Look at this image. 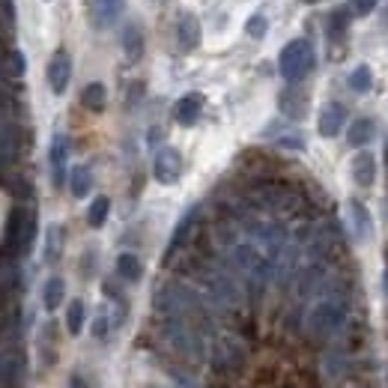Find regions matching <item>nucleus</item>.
I'll return each instance as SVG.
<instances>
[{"label": "nucleus", "mask_w": 388, "mask_h": 388, "mask_svg": "<svg viewBox=\"0 0 388 388\" xmlns=\"http://www.w3.org/2000/svg\"><path fill=\"white\" fill-rule=\"evenodd\" d=\"M346 320H349L346 296H323L320 302L308 311L305 332H308L311 341H317V344H329L332 337H337V334L344 332Z\"/></svg>", "instance_id": "f257e3e1"}, {"label": "nucleus", "mask_w": 388, "mask_h": 388, "mask_svg": "<svg viewBox=\"0 0 388 388\" xmlns=\"http://www.w3.org/2000/svg\"><path fill=\"white\" fill-rule=\"evenodd\" d=\"M314 63H317V54H314V45H311V39L287 42L281 48V54H278V72H281V78L290 81V84L305 81L308 75H311V69H314Z\"/></svg>", "instance_id": "f03ea898"}, {"label": "nucleus", "mask_w": 388, "mask_h": 388, "mask_svg": "<svg viewBox=\"0 0 388 388\" xmlns=\"http://www.w3.org/2000/svg\"><path fill=\"white\" fill-rule=\"evenodd\" d=\"M153 177L161 185L180 182V177H182V156H180V149H173V146H161L158 149L156 158H153Z\"/></svg>", "instance_id": "7ed1b4c3"}, {"label": "nucleus", "mask_w": 388, "mask_h": 388, "mask_svg": "<svg viewBox=\"0 0 388 388\" xmlns=\"http://www.w3.org/2000/svg\"><path fill=\"white\" fill-rule=\"evenodd\" d=\"M242 361H245V349L239 341H233V337H224V341L212 346V368H215V373H230L239 368Z\"/></svg>", "instance_id": "20e7f679"}, {"label": "nucleus", "mask_w": 388, "mask_h": 388, "mask_svg": "<svg viewBox=\"0 0 388 388\" xmlns=\"http://www.w3.org/2000/svg\"><path fill=\"white\" fill-rule=\"evenodd\" d=\"M123 12H126V4H123V0H90V24L96 30L114 27Z\"/></svg>", "instance_id": "39448f33"}, {"label": "nucleus", "mask_w": 388, "mask_h": 388, "mask_svg": "<svg viewBox=\"0 0 388 388\" xmlns=\"http://www.w3.org/2000/svg\"><path fill=\"white\" fill-rule=\"evenodd\" d=\"M69 81H72V57L66 51H57L51 63H48V87H51L54 96H63Z\"/></svg>", "instance_id": "423d86ee"}, {"label": "nucleus", "mask_w": 388, "mask_h": 388, "mask_svg": "<svg viewBox=\"0 0 388 388\" xmlns=\"http://www.w3.org/2000/svg\"><path fill=\"white\" fill-rule=\"evenodd\" d=\"M24 373H27V358H24L18 349L0 356V382L6 388H21Z\"/></svg>", "instance_id": "0eeeda50"}, {"label": "nucleus", "mask_w": 388, "mask_h": 388, "mask_svg": "<svg viewBox=\"0 0 388 388\" xmlns=\"http://www.w3.org/2000/svg\"><path fill=\"white\" fill-rule=\"evenodd\" d=\"M66 161H69V137L54 134V141H51V182H54V189H63L69 182Z\"/></svg>", "instance_id": "6e6552de"}, {"label": "nucleus", "mask_w": 388, "mask_h": 388, "mask_svg": "<svg viewBox=\"0 0 388 388\" xmlns=\"http://www.w3.org/2000/svg\"><path fill=\"white\" fill-rule=\"evenodd\" d=\"M18 141H21L18 123L12 120V117L6 114V111H0V161L15 158V153H18Z\"/></svg>", "instance_id": "1a4fd4ad"}, {"label": "nucleus", "mask_w": 388, "mask_h": 388, "mask_svg": "<svg viewBox=\"0 0 388 388\" xmlns=\"http://www.w3.org/2000/svg\"><path fill=\"white\" fill-rule=\"evenodd\" d=\"M344 123H346V108H344L341 102H329V105L320 111L317 129H320L323 137H334V134H341Z\"/></svg>", "instance_id": "9d476101"}, {"label": "nucleus", "mask_w": 388, "mask_h": 388, "mask_svg": "<svg viewBox=\"0 0 388 388\" xmlns=\"http://www.w3.org/2000/svg\"><path fill=\"white\" fill-rule=\"evenodd\" d=\"M278 105H281V114L284 117L302 120L308 114V93L299 90V87H287V90L281 93V99H278Z\"/></svg>", "instance_id": "9b49d317"}, {"label": "nucleus", "mask_w": 388, "mask_h": 388, "mask_svg": "<svg viewBox=\"0 0 388 388\" xmlns=\"http://www.w3.org/2000/svg\"><path fill=\"white\" fill-rule=\"evenodd\" d=\"M346 212H349V224H353V236L358 242H365L370 236V230H373V218H370L368 206L361 204V200H349Z\"/></svg>", "instance_id": "f8f14e48"}, {"label": "nucleus", "mask_w": 388, "mask_h": 388, "mask_svg": "<svg viewBox=\"0 0 388 388\" xmlns=\"http://www.w3.org/2000/svg\"><path fill=\"white\" fill-rule=\"evenodd\" d=\"M200 111H204V96L200 93H185L177 108H173V117H177L180 126H194L200 120Z\"/></svg>", "instance_id": "ddd939ff"}, {"label": "nucleus", "mask_w": 388, "mask_h": 388, "mask_svg": "<svg viewBox=\"0 0 388 388\" xmlns=\"http://www.w3.org/2000/svg\"><path fill=\"white\" fill-rule=\"evenodd\" d=\"M349 173H353L356 185H361V189H370V185L377 182V158H373L370 153H358L353 158V165H349Z\"/></svg>", "instance_id": "4468645a"}, {"label": "nucleus", "mask_w": 388, "mask_h": 388, "mask_svg": "<svg viewBox=\"0 0 388 388\" xmlns=\"http://www.w3.org/2000/svg\"><path fill=\"white\" fill-rule=\"evenodd\" d=\"M177 42L182 51H192V48L200 45V21L197 15H192V12H185V15L177 21Z\"/></svg>", "instance_id": "2eb2a0df"}, {"label": "nucleus", "mask_w": 388, "mask_h": 388, "mask_svg": "<svg viewBox=\"0 0 388 388\" xmlns=\"http://www.w3.org/2000/svg\"><path fill=\"white\" fill-rule=\"evenodd\" d=\"M373 137H377V123H373L370 117L353 120V126H349V132H346L349 146H365V144L373 141Z\"/></svg>", "instance_id": "dca6fc26"}, {"label": "nucleus", "mask_w": 388, "mask_h": 388, "mask_svg": "<svg viewBox=\"0 0 388 388\" xmlns=\"http://www.w3.org/2000/svg\"><path fill=\"white\" fill-rule=\"evenodd\" d=\"M117 275H120L123 281L137 284V281L144 278V263H141V257L132 254V251H123V254L117 257Z\"/></svg>", "instance_id": "f3484780"}, {"label": "nucleus", "mask_w": 388, "mask_h": 388, "mask_svg": "<svg viewBox=\"0 0 388 388\" xmlns=\"http://www.w3.org/2000/svg\"><path fill=\"white\" fill-rule=\"evenodd\" d=\"M123 51H126V57L132 60H141L144 54V30L137 27V24H129L126 30H123Z\"/></svg>", "instance_id": "a211bd4d"}, {"label": "nucleus", "mask_w": 388, "mask_h": 388, "mask_svg": "<svg viewBox=\"0 0 388 388\" xmlns=\"http://www.w3.org/2000/svg\"><path fill=\"white\" fill-rule=\"evenodd\" d=\"M69 189H72L75 197H87V194H90V189H93V170H90V165H78L69 173Z\"/></svg>", "instance_id": "6ab92c4d"}, {"label": "nucleus", "mask_w": 388, "mask_h": 388, "mask_svg": "<svg viewBox=\"0 0 388 388\" xmlns=\"http://www.w3.org/2000/svg\"><path fill=\"white\" fill-rule=\"evenodd\" d=\"M197 215H200V206H192L185 215L180 218V224H177V230H173V239H170V248H168V254H173L177 248L189 239V233H192V227H194V221H197Z\"/></svg>", "instance_id": "aec40b11"}, {"label": "nucleus", "mask_w": 388, "mask_h": 388, "mask_svg": "<svg viewBox=\"0 0 388 388\" xmlns=\"http://www.w3.org/2000/svg\"><path fill=\"white\" fill-rule=\"evenodd\" d=\"M63 299H66V284H63V278H48V281H45V290H42V305H45V311H57L60 305H63Z\"/></svg>", "instance_id": "412c9836"}, {"label": "nucleus", "mask_w": 388, "mask_h": 388, "mask_svg": "<svg viewBox=\"0 0 388 388\" xmlns=\"http://www.w3.org/2000/svg\"><path fill=\"white\" fill-rule=\"evenodd\" d=\"M108 102V90H105V84L102 81H93V84H87L84 90H81V105L84 108H90V111H102Z\"/></svg>", "instance_id": "4be33fe9"}, {"label": "nucleus", "mask_w": 388, "mask_h": 388, "mask_svg": "<svg viewBox=\"0 0 388 388\" xmlns=\"http://www.w3.org/2000/svg\"><path fill=\"white\" fill-rule=\"evenodd\" d=\"M27 215H30V212H24V209H12L9 224H6V245L18 248L21 233H24V221H27Z\"/></svg>", "instance_id": "5701e85b"}, {"label": "nucleus", "mask_w": 388, "mask_h": 388, "mask_svg": "<svg viewBox=\"0 0 388 388\" xmlns=\"http://www.w3.org/2000/svg\"><path fill=\"white\" fill-rule=\"evenodd\" d=\"M108 212H111V200L105 194H99L90 204V209H87V224H90V227H102L108 221Z\"/></svg>", "instance_id": "b1692460"}, {"label": "nucleus", "mask_w": 388, "mask_h": 388, "mask_svg": "<svg viewBox=\"0 0 388 388\" xmlns=\"http://www.w3.org/2000/svg\"><path fill=\"white\" fill-rule=\"evenodd\" d=\"M84 320H87V308H84L81 299H75V302H69V308H66V329H69V334H81Z\"/></svg>", "instance_id": "393cba45"}, {"label": "nucleus", "mask_w": 388, "mask_h": 388, "mask_svg": "<svg viewBox=\"0 0 388 388\" xmlns=\"http://www.w3.org/2000/svg\"><path fill=\"white\" fill-rule=\"evenodd\" d=\"M349 87H353V93H368L373 87V72L370 66H356L349 72Z\"/></svg>", "instance_id": "a878e982"}, {"label": "nucleus", "mask_w": 388, "mask_h": 388, "mask_svg": "<svg viewBox=\"0 0 388 388\" xmlns=\"http://www.w3.org/2000/svg\"><path fill=\"white\" fill-rule=\"evenodd\" d=\"M346 24H349V12L346 9H334L329 15V21H325V30H329L332 39H344Z\"/></svg>", "instance_id": "bb28decb"}, {"label": "nucleus", "mask_w": 388, "mask_h": 388, "mask_svg": "<svg viewBox=\"0 0 388 388\" xmlns=\"http://www.w3.org/2000/svg\"><path fill=\"white\" fill-rule=\"evenodd\" d=\"M60 248H63V230L57 227H48V239H45V263H54L60 257Z\"/></svg>", "instance_id": "cd10ccee"}, {"label": "nucleus", "mask_w": 388, "mask_h": 388, "mask_svg": "<svg viewBox=\"0 0 388 388\" xmlns=\"http://www.w3.org/2000/svg\"><path fill=\"white\" fill-rule=\"evenodd\" d=\"M266 30H269V21H266V15L263 12H257V15H251L245 21V33L251 36V39H263L266 36Z\"/></svg>", "instance_id": "c85d7f7f"}, {"label": "nucleus", "mask_w": 388, "mask_h": 388, "mask_svg": "<svg viewBox=\"0 0 388 388\" xmlns=\"http://www.w3.org/2000/svg\"><path fill=\"white\" fill-rule=\"evenodd\" d=\"M36 239V212L33 215H27V221H24V233H21V242H18V254H27L30 245Z\"/></svg>", "instance_id": "c756f323"}, {"label": "nucleus", "mask_w": 388, "mask_h": 388, "mask_svg": "<svg viewBox=\"0 0 388 388\" xmlns=\"http://www.w3.org/2000/svg\"><path fill=\"white\" fill-rule=\"evenodd\" d=\"M349 9H353L356 15H370V12L377 9V0H349Z\"/></svg>", "instance_id": "7c9ffc66"}, {"label": "nucleus", "mask_w": 388, "mask_h": 388, "mask_svg": "<svg viewBox=\"0 0 388 388\" xmlns=\"http://www.w3.org/2000/svg\"><path fill=\"white\" fill-rule=\"evenodd\" d=\"M108 329H111V320L102 314V317H96V323H93V334L99 337V341H105L108 337Z\"/></svg>", "instance_id": "2f4dec72"}, {"label": "nucleus", "mask_w": 388, "mask_h": 388, "mask_svg": "<svg viewBox=\"0 0 388 388\" xmlns=\"http://www.w3.org/2000/svg\"><path fill=\"white\" fill-rule=\"evenodd\" d=\"M15 78H21L24 75V54L21 51H12V69H9Z\"/></svg>", "instance_id": "473e14b6"}, {"label": "nucleus", "mask_w": 388, "mask_h": 388, "mask_svg": "<svg viewBox=\"0 0 388 388\" xmlns=\"http://www.w3.org/2000/svg\"><path fill=\"white\" fill-rule=\"evenodd\" d=\"M278 144H281V146H290V149H305V141H302L299 134H287V137H281Z\"/></svg>", "instance_id": "72a5a7b5"}, {"label": "nucleus", "mask_w": 388, "mask_h": 388, "mask_svg": "<svg viewBox=\"0 0 388 388\" xmlns=\"http://www.w3.org/2000/svg\"><path fill=\"white\" fill-rule=\"evenodd\" d=\"M69 388H90V385H87V380L81 377V373H72V380H69Z\"/></svg>", "instance_id": "f704fd0d"}, {"label": "nucleus", "mask_w": 388, "mask_h": 388, "mask_svg": "<svg viewBox=\"0 0 388 388\" xmlns=\"http://www.w3.org/2000/svg\"><path fill=\"white\" fill-rule=\"evenodd\" d=\"M93 260H96V254H93V251H87V254H84V275H90V272H93V266H96Z\"/></svg>", "instance_id": "c9c22d12"}, {"label": "nucleus", "mask_w": 388, "mask_h": 388, "mask_svg": "<svg viewBox=\"0 0 388 388\" xmlns=\"http://www.w3.org/2000/svg\"><path fill=\"white\" fill-rule=\"evenodd\" d=\"M308 4H317V0H308Z\"/></svg>", "instance_id": "e433bc0d"}]
</instances>
